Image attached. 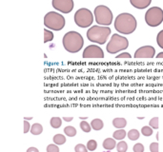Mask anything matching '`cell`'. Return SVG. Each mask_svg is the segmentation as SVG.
<instances>
[{
    "mask_svg": "<svg viewBox=\"0 0 163 152\" xmlns=\"http://www.w3.org/2000/svg\"><path fill=\"white\" fill-rule=\"evenodd\" d=\"M116 149H117V152H126L127 149H128V145L124 141H120L116 145Z\"/></svg>",
    "mask_w": 163,
    "mask_h": 152,
    "instance_id": "obj_24",
    "label": "cell"
},
{
    "mask_svg": "<svg viewBox=\"0 0 163 152\" xmlns=\"http://www.w3.org/2000/svg\"><path fill=\"white\" fill-rule=\"evenodd\" d=\"M128 47H129V41L127 38L118 34H114L110 42L107 45V51L109 53L114 54L126 50Z\"/></svg>",
    "mask_w": 163,
    "mask_h": 152,
    "instance_id": "obj_6",
    "label": "cell"
},
{
    "mask_svg": "<svg viewBox=\"0 0 163 152\" xmlns=\"http://www.w3.org/2000/svg\"><path fill=\"white\" fill-rule=\"evenodd\" d=\"M53 143L57 145H64L66 143V137L63 135V134H57V135H54L53 138Z\"/></svg>",
    "mask_w": 163,
    "mask_h": 152,
    "instance_id": "obj_18",
    "label": "cell"
},
{
    "mask_svg": "<svg viewBox=\"0 0 163 152\" xmlns=\"http://www.w3.org/2000/svg\"><path fill=\"white\" fill-rule=\"evenodd\" d=\"M31 126H30V123L28 121H24V133H27L31 130Z\"/></svg>",
    "mask_w": 163,
    "mask_h": 152,
    "instance_id": "obj_34",
    "label": "cell"
},
{
    "mask_svg": "<svg viewBox=\"0 0 163 152\" xmlns=\"http://www.w3.org/2000/svg\"><path fill=\"white\" fill-rule=\"evenodd\" d=\"M156 54V50L152 46H144L139 48L136 53L135 58H154Z\"/></svg>",
    "mask_w": 163,
    "mask_h": 152,
    "instance_id": "obj_11",
    "label": "cell"
},
{
    "mask_svg": "<svg viewBox=\"0 0 163 152\" xmlns=\"http://www.w3.org/2000/svg\"><path fill=\"white\" fill-rule=\"evenodd\" d=\"M87 150H88L87 146L82 145V144H78L75 147V151L76 152H87Z\"/></svg>",
    "mask_w": 163,
    "mask_h": 152,
    "instance_id": "obj_29",
    "label": "cell"
},
{
    "mask_svg": "<svg viewBox=\"0 0 163 152\" xmlns=\"http://www.w3.org/2000/svg\"><path fill=\"white\" fill-rule=\"evenodd\" d=\"M72 119H74L72 117H64V118H63V120H64L65 122H71V121H72Z\"/></svg>",
    "mask_w": 163,
    "mask_h": 152,
    "instance_id": "obj_36",
    "label": "cell"
},
{
    "mask_svg": "<svg viewBox=\"0 0 163 152\" xmlns=\"http://www.w3.org/2000/svg\"><path fill=\"white\" fill-rule=\"evenodd\" d=\"M136 20L130 13H120L115 20L116 30L122 34H131L136 29Z\"/></svg>",
    "mask_w": 163,
    "mask_h": 152,
    "instance_id": "obj_1",
    "label": "cell"
},
{
    "mask_svg": "<svg viewBox=\"0 0 163 152\" xmlns=\"http://www.w3.org/2000/svg\"><path fill=\"white\" fill-rule=\"evenodd\" d=\"M84 58H103L104 52L102 49L96 45L88 46L83 51Z\"/></svg>",
    "mask_w": 163,
    "mask_h": 152,
    "instance_id": "obj_10",
    "label": "cell"
},
{
    "mask_svg": "<svg viewBox=\"0 0 163 152\" xmlns=\"http://www.w3.org/2000/svg\"><path fill=\"white\" fill-rule=\"evenodd\" d=\"M145 22L150 27H158L163 22V10L158 7L150 8L145 13Z\"/></svg>",
    "mask_w": 163,
    "mask_h": 152,
    "instance_id": "obj_8",
    "label": "cell"
},
{
    "mask_svg": "<svg viewBox=\"0 0 163 152\" xmlns=\"http://www.w3.org/2000/svg\"><path fill=\"white\" fill-rule=\"evenodd\" d=\"M47 152H59V147L56 144L49 145L47 146Z\"/></svg>",
    "mask_w": 163,
    "mask_h": 152,
    "instance_id": "obj_30",
    "label": "cell"
},
{
    "mask_svg": "<svg viewBox=\"0 0 163 152\" xmlns=\"http://www.w3.org/2000/svg\"><path fill=\"white\" fill-rule=\"evenodd\" d=\"M156 58H158V59H160V58H163V52H160V53H158V54L156 55Z\"/></svg>",
    "mask_w": 163,
    "mask_h": 152,
    "instance_id": "obj_37",
    "label": "cell"
},
{
    "mask_svg": "<svg viewBox=\"0 0 163 152\" xmlns=\"http://www.w3.org/2000/svg\"><path fill=\"white\" fill-rule=\"evenodd\" d=\"M126 135H127V133H126V131L124 130V129H117L116 131H115L114 132V134H113V137H114V139H116V140H119V141H122L125 137H126Z\"/></svg>",
    "mask_w": 163,
    "mask_h": 152,
    "instance_id": "obj_17",
    "label": "cell"
},
{
    "mask_svg": "<svg viewBox=\"0 0 163 152\" xmlns=\"http://www.w3.org/2000/svg\"><path fill=\"white\" fill-rule=\"evenodd\" d=\"M52 39H53V33L49 30H44V42L48 43L52 41Z\"/></svg>",
    "mask_w": 163,
    "mask_h": 152,
    "instance_id": "obj_23",
    "label": "cell"
},
{
    "mask_svg": "<svg viewBox=\"0 0 163 152\" xmlns=\"http://www.w3.org/2000/svg\"><path fill=\"white\" fill-rule=\"evenodd\" d=\"M30 131H31V133L32 135H39V134H41L42 131H43V126L40 124H38V123H35V124H33L32 126Z\"/></svg>",
    "mask_w": 163,
    "mask_h": 152,
    "instance_id": "obj_15",
    "label": "cell"
},
{
    "mask_svg": "<svg viewBox=\"0 0 163 152\" xmlns=\"http://www.w3.org/2000/svg\"><path fill=\"white\" fill-rule=\"evenodd\" d=\"M75 22L80 28H88L94 22L93 12L86 8H82L77 11L75 13Z\"/></svg>",
    "mask_w": 163,
    "mask_h": 152,
    "instance_id": "obj_7",
    "label": "cell"
},
{
    "mask_svg": "<svg viewBox=\"0 0 163 152\" xmlns=\"http://www.w3.org/2000/svg\"><path fill=\"white\" fill-rule=\"evenodd\" d=\"M24 120H26V121H29V120H32V117H25V119Z\"/></svg>",
    "mask_w": 163,
    "mask_h": 152,
    "instance_id": "obj_38",
    "label": "cell"
},
{
    "mask_svg": "<svg viewBox=\"0 0 163 152\" xmlns=\"http://www.w3.org/2000/svg\"><path fill=\"white\" fill-rule=\"evenodd\" d=\"M44 25L49 30L58 31L65 27V18L56 12H50L44 17Z\"/></svg>",
    "mask_w": 163,
    "mask_h": 152,
    "instance_id": "obj_4",
    "label": "cell"
},
{
    "mask_svg": "<svg viewBox=\"0 0 163 152\" xmlns=\"http://www.w3.org/2000/svg\"><path fill=\"white\" fill-rule=\"evenodd\" d=\"M50 124H51V126L52 127V128H59L60 126H61V125H62V120H61V118H59V117H52V119H51V122H50Z\"/></svg>",
    "mask_w": 163,
    "mask_h": 152,
    "instance_id": "obj_19",
    "label": "cell"
},
{
    "mask_svg": "<svg viewBox=\"0 0 163 152\" xmlns=\"http://www.w3.org/2000/svg\"><path fill=\"white\" fill-rule=\"evenodd\" d=\"M103 147L107 150H112L115 147H116V139L114 138H107L103 142Z\"/></svg>",
    "mask_w": 163,
    "mask_h": 152,
    "instance_id": "obj_13",
    "label": "cell"
},
{
    "mask_svg": "<svg viewBox=\"0 0 163 152\" xmlns=\"http://www.w3.org/2000/svg\"><path fill=\"white\" fill-rule=\"evenodd\" d=\"M95 17L96 22L104 27L110 26L113 22V13L111 10L106 6L99 5L95 9Z\"/></svg>",
    "mask_w": 163,
    "mask_h": 152,
    "instance_id": "obj_5",
    "label": "cell"
},
{
    "mask_svg": "<svg viewBox=\"0 0 163 152\" xmlns=\"http://www.w3.org/2000/svg\"><path fill=\"white\" fill-rule=\"evenodd\" d=\"M62 44L64 49L70 53H77L82 48L84 44V40L81 36L77 31H69L63 36Z\"/></svg>",
    "mask_w": 163,
    "mask_h": 152,
    "instance_id": "obj_2",
    "label": "cell"
},
{
    "mask_svg": "<svg viewBox=\"0 0 163 152\" xmlns=\"http://www.w3.org/2000/svg\"><path fill=\"white\" fill-rule=\"evenodd\" d=\"M64 133L68 137H75L77 135V129L74 126H68L64 128Z\"/></svg>",
    "mask_w": 163,
    "mask_h": 152,
    "instance_id": "obj_20",
    "label": "cell"
},
{
    "mask_svg": "<svg viewBox=\"0 0 163 152\" xmlns=\"http://www.w3.org/2000/svg\"><path fill=\"white\" fill-rule=\"evenodd\" d=\"M111 34V29L104 26H94L87 31V38L91 42L99 45L106 43L108 37Z\"/></svg>",
    "mask_w": 163,
    "mask_h": 152,
    "instance_id": "obj_3",
    "label": "cell"
},
{
    "mask_svg": "<svg viewBox=\"0 0 163 152\" xmlns=\"http://www.w3.org/2000/svg\"><path fill=\"white\" fill-rule=\"evenodd\" d=\"M152 0H130V3L133 7L136 9H146L150 6Z\"/></svg>",
    "mask_w": 163,
    "mask_h": 152,
    "instance_id": "obj_12",
    "label": "cell"
},
{
    "mask_svg": "<svg viewBox=\"0 0 163 152\" xmlns=\"http://www.w3.org/2000/svg\"><path fill=\"white\" fill-rule=\"evenodd\" d=\"M80 127H81V129L84 131V132H90L91 131V129H92V126H91V125L90 124H88L86 121H82V122H80Z\"/></svg>",
    "mask_w": 163,
    "mask_h": 152,
    "instance_id": "obj_26",
    "label": "cell"
},
{
    "mask_svg": "<svg viewBox=\"0 0 163 152\" xmlns=\"http://www.w3.org/2000/svg\"><path fill=\"white\" fill-rule=\"evenodd\" d=\"M126 125H127V121L125 118H115L113 120V126L116 128H118V129L124 128Z\"/></svg>",
    "mask_w": 163,
    "mask_h": 152,
    "instance_id": "obj_14",
    "label": "cell"
},
{
    "mask_svg": "<svg viewBox=\"0 0 163 152\" xmlns=\"http://www.w3.org/2000/svg\"><path fill=\"white\" fill-rule=\"evenodd\" d=\"M27 152H39V151L36 147H30V148H28Z\"/></svg>",
    "mask_w": 163,
    "mask_h": 152,
    "instance_id": "obj_35",
    "label": "cell"
},
{
    "mask_svg": "<svg viewBox=\"0 0 163 152\" xmlns=\"http://www.w3.org/2000/svg\"><path fill=\"white\" fill-rule=\"evenodd\" d=\"M80 119H81V120H83V121H85V120L87 119V117H80Z\"/></svg>",
    "mask_w": 163,
    "mask_h": 152,
    "instance_id": "obj_39",
    "label": "cell"
},
{
    "mask_svg": "<svg viewBox=\"0 0 163 152\" xmlns=\"http://www.w3.org/2000/svg\"><path fill=\"white\" fill-rule=\"evenodd\" d=\"M156 42H157V45L161 49H163V30L158 32V34L156 36Z\"/></svg>",
    "mask_w": 163,
    "mask_h": 152,
    "instance_id": "obj_28",
    "label": "cell"
},
{
    "mask_svg": "<svg viewBox=\"0 0 163 152\" xmlns=\"http://www.w3.org/2000/svg\"><path fill=\"white\" fill-rule=\"evenodd\" d=\"M134 152H144V145L140 143H137L133 147Z\"/></svg>",
    "mask_w": 163,
    "mask_h": 152,
    "instance_id": "obj_31",
    "label": "cell"
},
{
    "mask_svg": "<svg viewBox=\"0 0 163 152\" xmlns=\"http://www.w3.org/2000/svg\"><path fill=\"white\" fill-rule=\"evenodd\" d=\"M149 126L153 128V129H157L158 126H159V124H158V117H154L150 120L149 122Z\"/></svg>",
    "mask_w": 163,
    "mask_h": 152,
    "instance_id": "obj_27",
    "label": "cell"
},
{
    "mask_svg": "<svg viewBox=\"0 0 163 152\" xmlns=\"http://www.w3.org/2000/svg\"><path fill=\"white\" fill-rule=\"evenodd\" d=\"M52 7L63 13H70L74 9V0H52Z\"/></svg>",
    "mask_w": 163,
    "mask_h": 152,
    "instance_id": "obj_9",
    "label": "cell"
},
{
    "mask_svg": "<svg viewBox=\"0 0 163 152\" xmlns=\"http://www.w3.org/2000/svg\"><path fill=\"white\" fill-rule=\"evenodd\" d=\"M153 132H154V130H153V128L149 126H143L142 128H141V134L143 135V136H146V137H149V136H151L152 134H153Z\"/></svg>",
    "mask_w": 163,
    "mask_h": 152,
    "instance_id": "obj_22",
    "label": "cell"
},
{
    "mask_svg": "<svg viewBox=\"0 0 163 152\" xmlns=\"http://www.w3.org/2000/svg\"><path fill=\"white\" fill-rule=\"evenodd\" d=\"M97 147V143L96 140H90L87 143V148L89 151H95Z\"/></svg>",
    "mask_w": 163,
    "mask_h": 152,
    "instance_id": "obj_25",
    "label": "cell"
},
{
    "mask_svg": "<svg viewBox=\"0 0 163 152\" xmlns=\"http://www.w3.org/2000/svg\"><path fill=\"white\" fill-rule=\"evenodd\" d=\"M91 126L95 130H100L104 126V123L101 119H94L91 123Z\"/></svg>",
    "mask_w": 163,
    "mask_h": 152,
    "instance_id": "obj_16",
    "label": "cell"
},
{
    "mask_svg": "<svg viewBox=\"0 0 163 152\" xmlns=\"http://www.w3.org/2000/svg\"><path fill=\"white\" fill-rule=\"evenodd\" d=\"M128 138L131 140V141H136L138 138H139V136H140V133H139V131L138 130H136V129H131L129 132H128Z\"/></svg>",
    "mask_w": 163,
    "mask_h": 152,
    "instance_id": "obj_21",
    "label": "cell"
},
{
    "mask_svg": "<svg viewBox=\"0 0 163 152\" xmlns=\"http://www.w3.org/2000/svg\"><path fill=\"white\" fill-rule=\"evenodd\" d=\"M131 57H132L131 54H129L128 52H123V53L117 55V56H116V58H128V59H130Z\"/></svg>",
    "mask_w": 163,
    "mask_h": 152,
    "instance_id": "obj_33",
    "label": "cell"
},
{
    "mask_svg": "<svg viewBox=\"0 0 163 152\" xmlns=\"http://www.w3.org/2000/svg\"><path fill=\"white\" fill-rule=\"evenodd\" d=\"M150 151L151 152H158L159 151V147H158V143L154 142L150 145Z\"/></svg>",
    "mask_w": 163,
    "mask_h": 152,
    "instance_id": "obj_32",
    "label": "cell"
}]
</instances>
